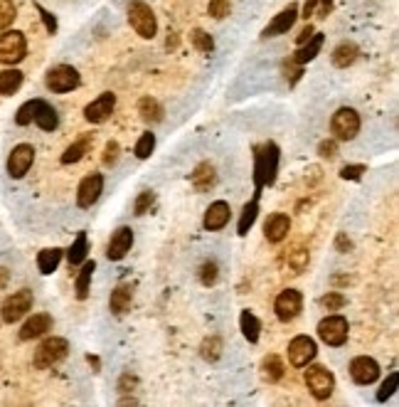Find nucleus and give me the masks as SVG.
Wrapping results in <instances>:
<instances>
[{
    "label": "nucleus",
    "instance_id": "39",
    "mask_svg": "<svg viewBox=\"0 0 399 407\" xmlns=\"http://www.w3.org/2000/svg\"><path fill=\"white\" fill-rule=\"evenodd\" d=\"M190 40H193L195 50H200V52H212V50H215V40L207 35L205 30H200V28L193 30V32H190Z\"/></svg>",
    "mask_w": 399,
    "mask_h": 407
},
{
    "label": "nucleus",
    "instance_id": "2",
    "mask_svg": "<svg viewBox=\"0 0 399 407\" xmlns=\"http://www.w3.org/2000/svg\"><path fill=\"white\" fill-rule=\"evenodd\" d=\"M67 353H69V343L65 341V338L59 336H50L45 338V341L37 346L35 351V368H40V371H45V368H52L57 366L59 360H65Z\"/></svg>",
    "mask_w": 399,
    "mask_h": 407
},
{
    "label": "nucleus",
    "instance_id": "8",
    "mask_svg": "<svg viewBox=\"0 0 399 407\" xmlns=\"http://www.w3.org/2000/svg\"><path fill=\"white\" fill-rule=\"evenodd\" d=\"M79 82H82V79H79V72L69 65L52 67V70L47 72V77H45V84H47V89L54 92V94H67V92L79 87Z\"/></svg>",
    "mask_w": 399,
    "mask_h": 407
},
{
    "label": "nucleus",
    "instance_id": "7",
    "mask_svg": "<svg viewBox=\"0 0 399 407\" xmlns=\"http://www.w3.org/2000/svg\"><path fill=\"white\" fill-rule=\"evenodd\" d=\"M347 333H350V326L343 316L333 313V316H325L321 324H318V338L325 343V346H343L347 341Z\"/></svg>",
    "mask_w": 399,
    "mask_h": 407
},
{
    "label": "nucleus",
    "instance_id": "51",
    "mask_svg": "<svg viewBox=\"0 0 399 407\" xmlns=\"http://www.w3.org/2000/svg\"><path fill=\"white\" fill-rule=\"evenodd\" d=\"M335 249H338V252H350V249H352V242L347 240L345 232H341V235H338V240H335Z\"/></svg>",
    "mask_w": 399,
    "mask_h": 407
},
{
    "label": "nucleus",
    "instance_id": "4",
    "mask_svg": "<svg viewBox=\"0 0 399 407\" xmlns=\"http://www.w3.org/2000/svg\"><path fill=\"white\" fill-rule=\"evenodd\" d=\"M330 131L335 141H352L360 134V114L350 107H341L330 118Z\"/></svg>",
    "mask_w": 399,
    "mask_h": 407
},
{
    "label": "nucleus",
    "instance_id": "12",
    "mask_svg": "<svg viewBox=\"0 0 399 407\" xmlns=\"http://www.w3.org/2000/svg\"><path fill=\"white\" fill-rule=\"evenodd\" d=\"M104 193V176L101 173H91L79 183V190H76V205L79 207H91Z\"/></svg>",
    "mask_w": 399,
    "mask_h": 407
},
{
    "label": "nucleus",
    "instance_id": "5",
    "mask_svg": "<svg viewBox=\"0 0 399 407\" xmlns=\"http://www.w3.org/2000/svg\"><path fill=\"white\" fill-rule=\"evenodd\" d=\"M28 54V42L18 30H8L0 35V65H18Z\"/></svg>",
    "mask_w": 399,
    "mask_h": 407
},
{
    "label": "nucleus",
    "instance_id": "6",
    "mask_svg": "<svg viewBox=\"0 0 399 407\" xmlns=\"http://www.w3.org/2000/svg\"><path fill=\"white\" fill-rule=\"evenodd\" d=\"M305 385H308V390H311V395L316 400H328L335 390V378L328 368L311 366L305 371Z\"/></svg>",
    "mask_w": 399,
    "mask_h": 407
},
{
    "label": "nucleus",
    "instance_id": "21",
    "mask_svg": "<svg viewBox=\"0 0 399 407\" xmlns=\"http://www.w3.org/2000/svg\"><path fill=\"white\" fill-rule=\"evenodd\" d=\"M323 32H313L308 40L303 42V45H299V50H296V54L291 57V62L299 67H303L305 62H311V59H316V54L321 52V48H323Z\"/></svg>",
    "mask_w": 399,
    "mask_h": 407
},
{
    "label": "nucleus",
    "instance_id": "32",
    "mask_svg": "<svg viewBox=\"0 0 399 407\" xmlns=\"http://www.w3.org/2000/svg\"><path fill=\"white\" fill-rule=\"evenodd\" d=\"M257 215H259V193H254L252 202H247V205H244V210H241L239 225H237L239 235H247V232L252 230V225L257 222Z\"/></svg>",
    "mask_w": 399,
    "mask_h": 407
},
{
    "label": "nucleus",
    "instance_id": "25",
    "mask_svg": "<svg viewBox=\"0 0 399 407\" xmlns=\"http://www.w3.org/2000/svg\"><path fill=\"white\" fill-rule=\"evenodd\" d=\"M190 180H193L195 190H210L212 185L217 183V173H215V165L212 163H200L197 168H195V173L190 176Z\"/></svg>",
    "mask_w": 399,
    "mask_h": 407
},
{
    "label": "nucleus",
    "instance_id": "11",
    "mask_svg": "<svg viewBox=\"0 0 399 407\" xmlns=\"http://www.w3.org/2000/svg\"><path fill=\"white\" fill-rule=\"evenodd\" d=\"M32 163H35V148L30 143H20L8 156V173H10V178H23L32 168Z\"/></svg>",
    "mask_w": 399,
    "mask_h": 407
},
{
    "label": "nucleus",
    "instance_id": "24",
    "mask_svg": "<svg viewBox=\"0 0 399 407\" xmlns=\"http://www.w3.org/2000/svg\"><path fill=\"white\" fill-rule=\"evenodd\" d=\"M131 301H133V286L129 284H121L116 289L111 291V299H109V309H111L116 316L126 313L131 309Z\"/></svg>",
    "mask_w": 399,
    "mask_h": 407
},
{
    "label": "nucleus",
    "instance_id": "10",
    "mask_svg": "<svg viewBox=\"0 0 399 407\" xmlns=\"http://www.w3.org/2000/svg\"><path fill=\"white\" fill-rule=\"evenodd\" d=\"M301 309H303V296H301V291H296V289L281 291L279 299H276V304H274L276 316H279V321H283V324L294 321L296 316L301 313Z\"/></svg>",
    "mask_w": 399,
    "mask_h": 407
},
{
    "label": "nucleus",
    "instance_id": "28",
    "mask_svg": "<svg viewBox=\"0 0 399 407\" xmlns=\"http://www.w3.org/2000/svg\"><path fill=\"white\" fill-rule=\"evenodd\" d=\"M20 87H23V72L20 70L0 72V96H12Z\"/></svg>",
    "mask_w": 399,
    "mask_h": 407
},
{
    "label": "nucleus",
    "instance_id": "52",
    "mask_svg": "<svg viewBox=\"0 0 399 407\" xmlns=\"http://www.w3.org/2000/svg\"><path fill=\"white\" fill-rule=\"evenodd\" d=\"M316 3L318 0H305V6H303V18L308 20L311 15H316Z\"/></svg>",
    "mask_w": 399,
    "mask_h": 407
},
{
    "label": "nucleus",
    "instance_id": "16",
    "mask_svg": "<svg viewBox=\"0 0 399 407\" xmlns=\"http://www.w3.org/2000/svg\"><path fill=\"white\" fill-rule=\"evenodd\" d=\"M131 247H133V230H131V227H118V230L111 235V240H109L106 257H109L111 262L124 260L126 254L131 252Z\"/></svg>",
    "mask_w": 399,
    "mask_h": 407
},
{
    "label": "nucleus",
    "instance_id": "13",
    "mask_svg": "<svg viewBox=\"0 0 399 407\" xmlns=\"http://www.w3.org/2000/svg\"><path fill=\"white\" fill-rule=\"evenodd\" d=\"M316 341L308 336H296L294 341L288 343V360H291V366L296 368H303L308 366L313 358H316Z\"/></svg>",
    "mask_w": 399,
    "mask_h": 407
},
{
    "label": "nucleus",
    "instance_id": "31",
    "mask_svg": "<svg viewBox=\"0 0 399 407\" xmlns=\"http://www.w3.org/2000/svg\"><path fill=\"white\" fill-rule=\"evenodd\" d=\"M87 252H89V240H87V232H79L74 240V244L69 247L67 252V262L69 267H79L84 260H87Z\"/></svg>",
    "mask_w": 399,
    "mask_h": 407
},
{
    "label": "nucleus",
    "instance_id": "54",
    "mask_svg": "<svg viewBox=\"0 0 399 407\" xmlns=\"http://www.w3.org/2000/svg\"><path fill=\"white\" fill-rule=\"evenodd\" d=\"M87 363L94 368V371H99V368H101V363H99V358H96V355H87Z\"/></svg>",
    "mask_w": 399,
    "mask_h": 407
},
{
    "label": "nucleus",
    "instance_id": "14",
    "mask_svg": "<svg viewBox=\"0 0 399 407\" xmlns=\"http://www.w3.org/2000/svg\"><path fill=\"white\" fill-rule=\"evenodd\" d=\"M350 378L358 385H372L380 378V366L377 360L370 355H358V358L350 363Z\"/></svg>",
    "mask_w": 399,
    "mask_h": 407
},
{
    "label": "nucleus",
    "instance_id": "55",
    "mask_svg": "<svg viewBox=\"0 0 399 407\" xmlns=\"http://www.w3.org/2000/svg\"><path fill=\"white\" fill-rule=\"evenodd\" d=\"M8 279H10V274H8V269H3V267H0V289H3V286H6V284H8Z\"/></svg>",
    "mask_w": 399,
    "mask_h": 407
},
{
    "label": "nucleus",
    "instance_id": "45",
    "mask_svg": "<svg viewBox=\"0 0 399 407\" xmlns=\"http://www.w3.org/2000/svg\"><path fill=\"white\" fill-rule=\"evenodd\" d=\"M397 380H399V375L397 373H389V378L382 383V388H380V393H377V400L380 402H385L389 395H392L394 390H397Z\"/></svg>",
    "mask_w": 399,
    "mask_h": 407
},
{
    "label": "nucleus",
    "instance_id": "48",
    "mask_svg": "<svg viewBox=\"0 0 399 407\" xmlns=\"http://www.w3.org/2000/svg\"><path fill=\"white\" fill-rule=\"evenodd\" d=\"M118 151H121V148H118V143L116 141H109L106 143V148H104V163L106 165H114L118 160Z\"/></svg>",
    "mask_w": 399,
    "mask_h": 407
},
{
    "label": "nucleus",
    "instance_id": "37",
    "mask_svg": "<svg viewBox=\"0 0 399 407\" xmlns=\"http://www.w3.org/2000/svg\"><path fill=\"white\" fill-rule=\"evenodd\" d=\"M308 262H311V254H308V249H303V247L294 249V252L288 254V267H291L296 274L308 269Z\"/></svg>",
    "mask_w": 399,
    "mask_h": 407
},
{
    "label": "nucleus",
    "instance_id": "43",
    "mask_svg": "<svg viewBox=\"0 0 399 407\" xmlns=\"http://www.w3.org/2000/svg\"><path fill=\"white\" fill-rule=\"evenodd\" d=\"M321 304H323L328 311H338V309H343L347 304V299L341 294V291H328V294L321 299Z\"/></svg>",
    "mask_w": 399,
    "mask_h": 407
},
{
    "label": "nucleus",
    "instance_id": "22",
    "mask_svg": "<svg viewBox=\"0 0 399 407\" xmlns=\"http://www.w3.org/2000/svg\"><path fill=\"white\" fill-rule=\"evenodd\" d=\"M91 143H94V138H91V134H84L79 136L74 143H72L69 148H67L65 154H62V163L65 165H72V163H79V160L84 158V156L91 151Z\"/></svg>",
    "mask_w": 399,
    "mask_h": 407
},
{
    "label": "nucleus",
    "instance_id": "36",
    "mask_svg": "<svg viewBox=\"0 0 399 407\" xmlns=\"http://www.w3.org/2000/svg\"><path fill=\"white\" fill-rule=\"evenodd\" d=\"M153 148H155V134H151V131H146V134H143L141 138H138V143H136V148H133L136 158L146 160L148 156L153 154Z\"/></svg>",
    "mask_w": 399,
    "mask_h": 407
},
{
    "label": "nucleus",
    "instance_id": "19",
    "mask_svg": "<svg viewBox=\"0 0 399 407\" xmlns=\"http://www.w3.org/2000/svg\"><path fill=\"white\" fill-rule=\"evenodd\" d=\"M229 218H232V207H229V202L224 200H217V202H212L210 207H207V213H205V230L210 232H217L222 230L224 225L229 222Z\"/></svg>",
    "mask_w": 399,
    "mask_h": 407
},
{
    "label": "nucleus",
    "instance_id": "42",
    "mask_svg": "<svg viewBox=\"0 0 399 407\" xmlns=\"http://www.w3.org/2000/svg\"><path fill=\"white\" fill-rule=\"evenodd\" d=\"M153 202H155V193H153V190H143V193L136 198L133 213L136 215H146L148 210L153 207Z\"/></svg>",
    "mask_w": 399,
    "mask_h": 407
},
{
    "label": "nucleus",
    "instance_id": "47",
    "mask_svg": "<svg viewBox=\"0 0 399 407\" xmlns=\"http://www.w3.org/2000/svg\"><path fill=\"white\" fill-rule=\"evenodd\" d=\"M318 154L323 156V158H335L338 156V141L335 138H325V141H321V146H318Z\"/></svg>",
    "mask_w": 399,
    "mask_h": 407
},
{
    "label": "nucleus",
    "instance_id": "33",
    "mask_svg": "<svg viewBox=\"0 0 399 407\" xmlns=\"http://www.w3.org/2000/svg\"><path fill=\"white\" fill-rule=\"evenodd\" d=\"M59 262H62V249L59 247L42 249V252L37 254V267H40L42 274H52L59 267Z\"/></svg>",
    "mask_w": 399,
    "mask_h": 407
},
{
    "label": "nucleus",
    "instance_id": "40",
    "mask_svg": "<svg viewBox=\"0 0 399 407\" xmlns=\"http://www.w3.org/2000/svg\"><path fill=\"white\" fill-rule=\"evenodd\" d=\"M217 277H219V267L217 262H202V267H200V282L205 284V286H212V284H217Z\"/></svg>",
    "mask_w": 399,
    "mask_h": 407
},
{
    "label": "nucleus",
    "instance_id": "35",
    "mask_svg": "<svg viewBox=\"0 0 399 407\" xmlns=\"http://www.w3.org/2000/svg\"><path fill=\"white\" fill-rule=\"evenodd\" d=\"M224 346H222V338L219 336H210L202 341V346H200V353H202V358L210 360V363H215V360H219V355H222Z\"/></svg>",
    "mask_w": 399,
    "mask_h": 407
},
{
    "label": "nucleus",
    "instance_id": "44",
    "mask_svg": "<svg viewBox=\"0 0 399 407\" xmlns=\"http://www.w3.org/2000/svg\"><path fill=\"white\" fill-rule=\"evenodd\" d=\"M232 6H229V0H210V15L215 20H222L229 15Z\"/></svg>",
    "mask_w": 399,
    "mask_h": 407
},
{
    "label": "nucleus",
    "instance_id": "41",
    "mask_svg": "<svg viewBox=\"0 0 399 407\" xmlns=\"http://www.w3.org/2000/svg\"><path fill=\"white\" fill-rule=\"evenodd\" d=\"M18 18V10H15V3L12 0H0V30H6L12 25V20Z\"/></svg>",
    "mask_w": 399,
    "mask_h": 407
},
{
    "label": "nucleus",
    "instance_id": "30",
    "mask_svg": "<svg viewBox=\"0 0 399 407\" xmlns=\"http://www.w3.org/2000/svg\"><path fill=\"white\" fill-rule=\"evenodd\" d=\"M239 328L249 343H257L259 333H261V321H259L252 311H241L239 313Z\"/></svg>",
    "mask_w": 399,
    "mask_h": 407
},
{
    "label": "nucleus",
    "instance_id": "49",
    "mask_svg": "<svg viewBox=\"0 0 399 407\" xmlns=\"http://www.w3.org/2000/svg\"><path fill=\"white\" fill-rule=\"evenodd\" d=\"M37 10H40V15H42V23H45V28H47V32L50 35H54L57 32V20H54V15L50 10H45L42 6H35Z\"/></svg>",
    "mask_w": 399,
    "mask_h": 407
},
{
    "label": "nucleus",
    "instance_id": "1",
    "mask_svg": "<svg viewBox=\"0 0 399 407\" xmlns=\"http://www.w3.org/2000/svg\"><path fill=\"white\" fill-rule=\"evenodd\" d=\"M279 158H281V154H279V146L274 141L257 148V154H254V183H257V193H261L264 185H271L276 180Z\"/></svg>",
    "mask_w": 399,
    "mask_h": 407
},
{
    "label": "nucleus",
    "instance_id": "9",
    "mask_svg": "<svg viewBox=\"0 0 399 407\" xmlns=\"http://www.w3.org/2000/svg\"><path fill=\"white\" fill-rule=\"evenodd\" d=\"M30 309H32V291L20 289L8 296L3 309H0V313H3V321H6V324H15V321L23 319Z\"/></svg>",
    "mask_w": 399,
    "mask_h": 407
},
{
    "label": "nucleus",
    "instance_id": "34",
    "mask_svg": "<svg viewBox=\"0 0 399 407\" xmlns=\"http://www.w3.org/2000/svg\"><path fill=\"white\" fill-rule=\"evenodd\" d=\"M261 371H264V378L269 380V383H279V380L283 378V363H281V358L279 355H266L264 360H261Z\"/></svg>",
    "mask_w": 399,
    "mask_h": 407
},
{
    "label": "nucleus",
    "instance_id": "15",
    "mask_svg": "<svg viewBox=\"0 0 399 407\" xmlns=\"http://www.w3.org/2000/svg\"><path fill=\"white\" fill-rule=\"evenodd\" d=\"M114 107H116V96H114L111 92H104V94L96 96L91 104H87L84 116H87L89 124H104L106 118L114 114Z\"/></svg>",
    "mask_w": 399,
    "mask_h": 407
},
{
    "label": "nucleus",
    "instance_id": "27",
    "mask_svg": "<svg viewBox=\"0 0 399 407\" xmlns=\"http://www.w3.org/2000/svg\"><path fill=\"white\" fill-rule=\"evenodd\" d=\"M358 54H360V50H358V45L355 42H341L338 48L333 50V65L335 67H341V70H345V67H350L355 59H358Z\"/></svg>",
    "mask_w": 399,
    "mask_h": 407
},
{
    "label": "nucleus",
    "instance_id": "23",
    "mask_svg": "<svg viewBox=\"0 0 399 407\" xmlns=\"http://www.w3.org/2000/svg\"><path fill=\"white\" fill-rule=\"evenodd\" d=\"M42 131H54L59 126V116L54 112L52 104H47L45 99L37 101V109H35V118H32Z\"/></svg>",
    "mask_w": 399,
    "mask_h": 407
},
{
    "label": "nucleus",
    "instance_id": "18",
    "mask_svg": "<svg viewBox=\"0 0 399 407\" xmlns=\"http://www.w3.org/2000/svg\"><path fill=\"white\" fill-rule=\"evenodd\" d=\"M288 230H291V220H288V215H283V213L269 215V220L264 222V235L271 244L283 242V240L288 237Z\"/></svg>",
    "mask_w": 399,
    "mask_h": 407
},
{
    "label": "nucleus",
    "instance_id": "53",
    "mask_svg": "<svg viewBox=\"0 0 399 407\" xmlns=\"http://www.w3.org/2000/svg\"><path fill=\"white\" fill-rule=\"evenodd\" d=\"M311 35H313V28H311V25H305V28L299 32V37H296V42H299V45H303V42L308 40Z\"/></svg>",
    "mask_w": 399,
    "mask_h": 407
},
{
    "label": "nucleus",
    "instance_id": "46",
    "mask_svg": "<svg viewBox=\"0 0 399 407\" xmlns=\"http://www.w3.org/2000/svg\"><path fill=\"white\" fill-rule=\"evenodd\" d=\"M363 173H367V165H363V163H358V165H345L341 171V178L343 180H360V176Z\"/></svg>",
    "mask_w": 399,
    "mask_h": 407
},
{
    "label": "nucleus",
    "instance_id": "29",
    "mask_svg": "<svg viewBox=\"0 0 399 407\" xmlns=\"http://www.w3.org/2000/svg\"><path fill=\"white\" fill-rule=\"evenodd\" d=\"M96 264L94 262H82V269L76 274V284H74V291H76V299H87L89 296V284H91V274H94Z\"/></svg>",
    "mask_w": 399,
    "mask_h": 407
},
{
    "label": "nucleus",
    "instance_id": "17",
    "mask_svg": "<svg viewBox=\"0 0 399 407\" xmlns=\"http://www.w3.org/2000/svg\"><path fill=\"white\" fill-rule=\"evenodd\" d=\"M296 18H299V6L296 3H291L288 8H283L279 15H276L274 20H271L269 25L264 28V32H261V37H276V35H283V32H288V30L294 28Z\"/></svg>",
    "mask_w": 399,
    "mask_h": 407
},
{
    "label": "nucleus",
    "instance_id": "26",
    "mask_svg": "<svg viewBox=\"0 0 399 407\" xmlns=\"http://www.w3.org/2000/svg\"><path fill=\"white\" fill-rule=\"evenodd\" d=\"M138 114H141V118L146 121V124H160L163 121V107H160L158 99H153V96H143L141 101H138Z\"/></svg>",
    "mask_w": 399,
    "mask_h": 407
},
{
    "label": "nucleus",
    "instance_id": "50",
    "mask_svg": "<svg viewBox=\"0 0 399 407\" xmlns=\"http://www.w3.org/2000/svg\"><path fill=\"white\" fill-rule=\"evenodd\" d=\"M316 8H318V18H328L330 10H333V0H318Z\"/></svg>",
    "mask_w": 399,
    "mask_h": 407
},
{
    "label": "nucleus",
    "instance_id": "20",
    "mask_svg": "<svg viewBox=\"0 0 399 407\" xmlns=\"http://www.w3.org/2000/svg\"><path fill=\"white\" fill-rule=\"evenodd\" d=\"M47 331H52V316H47V313H35V316L25 321V326L20 328V338H23V341H32V338L45 336Z\"/></svg>",
    "mask_w": 399,
    "mask_h": 407
},
{
    "label": "nucleus",
    "instance_id": "3",
    "mask_svg": "<svg viewBox=\"0 0 399 407\" xmlns=\"http://www.w3.org/2000/svg\"><path fill=\"white\" fill-rule=\"evenodd\" d=\"M129 23L136 30V35H141L143 40H153L158 32V23H155L151 6H146L141 0H133L129 6Z\"/></svg>",
    "mask_w": 399,
    "mask_h": 407
},
{
    "label": "nucleus",
    "instance_id": "38",
    "mask_svg": "<svg viewBox=\"0 0 399 407\" xmlns=\"http://www.w3.org/2000/svg\"><path fill=\"white\" fill-rule=\"evenodd\" d=\"M37 101H40V99H30V101H25L23 107L18 109V114H15V124H18V126L32 124V118H35V109H37Z\"/></svg>",
    "mask_w": 399,
    "mask_h": 407
}]
</instances>
